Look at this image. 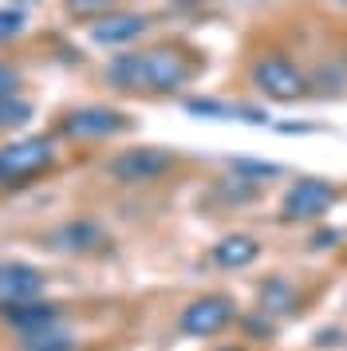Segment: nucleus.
<instances>
[{
  "label": "nucleus",
  "mask_w": 347,
  "mask_h": 351,
  "mask_svg": "<svg viewBox=\"0 0 347 351\" xmlns=\"http://www.w3.org/2000/svg\"><path fill=\"white\" fill-rule=\"evenodd\" d=\"M198 64L182 48H146V51H119L107 64V83L115 91H150L170 95L182 83L193 80Z\"/></svg>",
  "instance_id": "f257e3e1"
},
{
  "label": "nucleus",
  "mask_w": 347,
  "mask_h": 351,
  "mask_svg": "<svg viewBox=\"0 0 347 351\" xmlns=\"http://www.w3.org/2000/svg\"><path fill=\"white\" fill-rule=\"evenodd\" d=\"M51 166H56V143L47 134H32V138L0 146V186H24Z\"/></svg>",
  "instance_id": "f03ea898"
},
{
  "label": "nucleus",
  "mask_w": 347,
  "mask_h": 351,
  "mask_svg": "<svg viewBox=\"0 0 347 351\" xmlns=\"http://www.w3.org/2000/svg\"><path fill=\"white\" fill-rule=\"evenodd\" d=\"M174 166H178V158L162 146H130V150H119L107 162V174L123 186H146V182L166 178Z\"/></svg>",
  "instance_id": "7ed1b4c3"
},
{
  "label": "nucleus",
  "mask_w": 347,
  "mask_h": 351,
  "mask_svg": "<svg viewBox=\"0 0 347 351\" xmlns=\"http://www.w3.org/2000/svg\"><path fill=\"white\" fill-rule=\"evenodd\" d=\"M252 87L261 91V95L276 99V103H292L308 91V80H304V71H300L288 56H261L249 71Z\"/></svg>",
  "instance_id": "20e7f679"
},
{
  "label": "nucleus",
  "mask_w": 347,
  "mask_h": 351,
  "mask_svg": "<svg viewBox=\"0 0 347 351\" xmlns=\"http://www.w3.org/2000/svg\"><path fill=\"white\" fill-rule=\"evenodd\" d=\"M335 202H339V190L331 182H324V178H300L284 193L280 217L284 221H320Z\"/></svg>",
  "instance_id": "39448f33"
},
{
  "label": "nucleus",
  "mask_w": 347,
  "mask_h": 351,
  "mask_svg": "<svg viewBox=\"0 0 347 351\" xmlns=\"http://www.w3.org/2000/svg\"><path fill=\"white\" fill-rule=\"evenodd\" d=\"M237 319V304L229 296H198V300H189L182 308V316H178V332L189 335V339H205V335H217L225 332L229 324Z\"/></svg>",
  "instance_id": "423d86ee"
},
{
  "label": "nucleus",
  "mask_w": 347,
  "mask_h": 351,
  "mask_svg": "<svg viewBox=\"0 0 347 351\" xmlns=\"http://www.w3.org/2000/svg\"><path fill=\"white\" fill-rule=\"evenodd\" d=\"M130 130V119L115 107H79V111L63 114L60 134L63 138H75V143H87V138H115V134H126Z\"/></svg>",
  "instance_id": "0eeeda50"
},
{
  "label": "nucleus",
  "mask_w": 347,
  "mask_h": 351,
  "mask_svg": "<svg viewBox=\"0 0 347 351\" xmlns=\"http://www.w3.org/2000/svg\"><path fill=\"white\" fill-rule=\"evenodd\" d=\"M47 245L51 249H60V253H79V256H91V253H107L110 249V233L103 229V225L95 221H67L60 225L51 237H47Z\"/></svg>",
  "instance_id": "6e6552de"
},
{
  "label": "nucleus",
  "mask_w": 347,
  "mask_h": 351,
  "mask_svg": "<svg viewBox=\"0 0 347 351\" xmlns=\"http://www.w3.org/2000/svg\"><path fill=\"white\" fill-rule=\"evenodd\" d=\"M0 319H4L20 339H32V335H44L60 324V308L47 304V300H24V304L0 308Z\"/></svg>",
  "instance_id": "1a4fd4ad"
},
{
  "label": "nucleus",
  "mask_w": 347,
  "mask_h": 351,
  "mask_svg": "<svg viewBox=\"0 0 347 351\" xmlns=\"http://www.w3.org/2000/svg\"><path fill=\"white\" fill-rule=\"evenodd\" d=\"M40 292H44V272L36 269V265H24V261L0 265V308L40 300Z\"/></svg>",
  "instance_id": "9d476101"
},
{
  "label": "nucleus",
  "mask_w": 347,
  "mask_h": 351,
  "mask_svg": "<svg viewBox=\"0 0 347 351\" xmlns=\"http://www.w3.org/2000/svg\"><path fill=\"white\" fill-rule=\"evenodd\" d=\"M146 28H150L146 16H139V12H119V16H107V20L95 24L91 44H99V48H126L139 36H146Z\"/></svg>",
  "instance_id": "9b49d317"
},
{
  "label": "nucleus",
  "mask_w": 347,
  "mask_h": 351,
  "mask_svg": "<svg viewBox=\"0 0 347 351\" xmlns=\"http://www.w3.org/2000/svg\"><path fill=\"white\" fill-rule=\"evenodd\" d=\"M256 256H261V245L249 233H229V237H221L213 245V265H221V269H229V272L249 269Z\"/></svg>",
  "instance_id": "f8f14e48"
},
{
  "label": "nucleus",
  "mask_w": 347,
  "mask_h": 351,
  "mask_svg": "<svg viewBox=\"0 0 347 351\" xmlns=\"http://www.w3.org/2000/svg\"><path fill=\"white\" fill-rule=\"evenodd\" d=\"M186 111L198 114V119H241V123H252V127H265L268 123V114H261L256 107L221 103V99H186Z\"/></svg>",
  "instance_id": "ddd939ff"
},
{
  "label": "nucleus",
  "mask_w": 347,
  "mask_h": 351,
  "mask_svg": "<svg viewBox=\"0 0 347 351\" xmlns=\"http://www.w3.org/2000/svg\"><path fill=\"white\" fill-rule=\"evenodd\" d=\"M296 304H300V296H296V288L288 285L284 276H272V280H265L261 285V312H272V316H288V312H296Z\"/></svg>",
  "instance_id": "4468645a"
},
{
  "label": "nucleus",
  "mask_w": 347,
  "mask_h": 351,
  "mask_svg": "<svg viewBox=\"0 0 347 351\" xmlns=\"http://www.w3.org/2000/svg\"><path fill=\"white\" fill-rule=\"evenodd\" d=\"M233 166V174L241 178V182H252V186H261V182H272L276 174H284V166H276V162H252V158H233L229 162Z\"/></svg>",
  "instance_id": "2eb2a0df"
},
{
  "label": "nucleus",
  "mask_w": 347,
  "mask_h": 351,
  "mask_svg": "<svg viewBox=\"0 0 347 351\" xmlns=\"http://www.w3.org/2000/svg\"><path fill=\"white\" fill-rule=\"evenodd\" d=\"M28 119H32L28 99H16V95L0 99V130H16V127H24Z\"/></svg>",
  "instance_id": "dca6fc26"
},
{
  "label": "nucleus",
  "mask_w": 347,
  "mask_h": 351,
  "mask_svg": "<svg viewBox=\"0 0 347 351\" xmlns=\"http://www.w3.org/2000/svg\"><path fill=\"white\" fill-rule=\"evenodd\" d=\"M119 0H63V8L71 12L75 20H95V16H110Z\"/></svg>",
  "instance_id": "f3484780"
},
{
  "label": "nucleus",
  "mask_w": 347,
  "mask_h": 351,
  "mask_svg": "<svg viewBox=\"0 0 347 351\" xmlns=\"http://www.w3.org/2000/svg\"><path fill=\"white\" fill-rule=\"evenodd\" d=\"M24 24H28V8H20V4L0 8V44L4 40H16V36L24 32Z\"/></svg>",
  "instance_id": "a211bd4d"
},
{
  "label": "nucleus",
  "mask_w": 347,
  "mask_h": 351,
  "mask_svg": "<svg viewBox=\"0 0 347 351\" xmlns=\"http://www.w3.org/2000/svg\"><path fill=\"white\" fill-rule=\"evenodd\" d=\"M24 348H28V351H75V343H71L60 328H51V332H44V335L24 339Z\"/></svg>",
  "instance_id": "6ab92c4d"
},
{
  "label": "nucleus",
  "mask_w": 347,
  "mask_h": 351,
  "mask_svg": "<svg viewBox=\"0 0 347 351\" xmlns=\"http://www.w3.org/2000/svg\"><path fill=\"white\" fill-rule=\"evenodd\" d=\"M20 91V71L12 64H0V99H8Z\"/></svg>",
  "instance_id": "aec40b11"
},
{
  "label": "nucleus",
  "mask_w": 347,
  "mask_h": 351,
  "mask_svg": "<svg viewBox=\"0 0 347 351\" xmlns=\"http://www.w3.org/2000/svg\"><path fill=\"white\" fill-rule=\"evenodd\" d=\"M339 245V229H320L312 237V249H335Z\"/></svg>",
  "instance_id": "412c9836"
},
{
  "label": "nucleus",
  "mask_w": 347,
  "mask_h": 351,
  "mask_svg": "<svg viewBox=\"0 0 347 351\" xmlns=\"http://www.w3.org/2000/svg\"><path fill=\"white\" fill-rule=\"evenodd\" d=\"M174 4H198V0H174Z\"/></svg>",
  "instance_id": "4be33fe9"
},
{
  "label": "nucleus",
  "mask_w": 347,
  "mask_h": 351,
  "mask_svg": "<svg viewBox=\"0 0 347 351\" xmlns=\"http://www.w3.org/2000/svg\"><path fill=\"white\" fill-rule=\"evenodd\" d=\"M16 4H20V8H24V4H32V0H16Z\"/></svg>",
  "instance_id": "5701e85b"
},
{
  "label": "nucleus",
  "mask_w": 347,
  "mask_h": 351,
  "mask_svg": "<svg viewBox=\"0 0 347 351\" xmlns=\"http://www.w3.org/2000/svg\"><path fill=\"white\" fill-rule=\"evenodd\" d=\"M221 351H241V348H221Z\"/></svg>",
  "instance_id": "b1692460"
}]
</instances>
